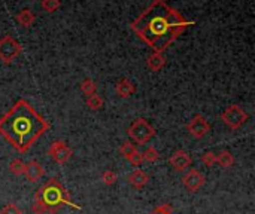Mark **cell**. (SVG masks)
<instances>
[{
  "label": "cell",
  "mask_w": 255,
  "mask_h": 214,
  "mask_svg": "<svg viewBox=\"0 0 255 214\" xmlns=\"http://www.w3.org/2000/svg\"><path fill=\"white\" fill-rule=\"evenodd\" d=\"M64 206H69L73 210H81L79 206L72 203L67 189L57 179H49L43 186H40V189L36 191L31 212L34 214L57 213Z\"/></svg>",
  "instance_id": "3"
},
{
  "label": "cell",
  "mask_w": 255,
  "mask_h": 214,
  "mask_svg": "<svg viewBox=\"0 0 255 214\" xmlns=\"http://www.w3.org/2000/svg\"><path fill=\"white\" fill-rule=\"evenodd\" d=\"M127 134H128V137H130L136 144L143 146V144H146L152 137H155V128H154L148 121H145L143 118H137V119L133 121L131 125L128 127Z\"/></svg>",
  "instance_id": "4"
},
{
  "label": "cell",
  "mask_w": 255,
  "mask_h": 214,
  "mask_svg": "<svg viewBox=\"0 0 255 214\" xmlns=\"http://www.w3.org/2000/svg\"><path fill=\"white\" fill-rule=\"evenodd\" d=\"M149 214H173V209H172L170 204L166 203V204H161V206L155 207Z\"/></svg>",
  "instance_id": "26"
},
{
  "label": "cell",
  "mask_w": 255,
  "mask_h": 214,
  "mask_svg": "<svg viewBox=\"0 0 255 214\" xmlns=\"http://www.w3.org/2000/svg\"><path fill=\"white\" fill-rule=\"evenodd\" d=\"M142 158L146 162H157L160 159V153H158V150L155 147L151 146V147H148V149H145L142 152Z\"/></svg>",
  "instance_id": "22"
},
{
  "label": "cell",
  "mask_w": 255,
  "mask_h": 214,
  "mask_svg": "<svg viewBox=\"0 0 255 214\" xmlns=\"http://www.w3.org/2000/svg\"><path fill=\"white\" fill-rule=\"evenodd\" d=\"M48 155H49L57 164L64 165V164H67V162L70 161L73 152H72V149H70L64 142L55 140V142L51 143V146H49V149H48Z\"/></svg>",
  "instance_id": "8"
},
{
  "label": "cell",
  "mask_w": 255,
  "mask_h": 214,
  "mask_svg": "<svg viewBox=\"0 0 255 214\" xmlns=\"http://www.w3.org/2000/svg\"><path fill=\"white\" fill-rule=\"evenodd\" d=\"M0 214H24V213H22V210H21L16 204L9 203V204H6V206L0 210Z\"/></svg>",
  "instance_id": "25"
},
{
  "label": "cell",
  "mask_w": 255,
  "mask_h": 214,
  "mask_svg": "<svg viewBox=\"0 0 255 214\" xmlns=\"http://www.w3.org/2000/svg\"><path fill=\"white\" fill-rule=\"evenodd\" d=\"M190 25H193V22L184 18L164 0H152L130 27L154 52L164 54V51H167Z\"/></svg>",
  "instance_id": "1"
},
{
  "label": "cell",
  "mask_w": 255,
  "mask_h": 214,
  "mask_svg": "<svg viewBox=\"0 0 255 214\" xmlns=\"http://www.w3.org/2000/svg\"><path fill=\"white\" fill-rule=\"evenodd\" d=\"M22 52V46L19 42H16L12 36L6 34L0 39V61L6 66L12 64L19 54Z\"/></svg>",
  "instance_id": "6"
},
{
  "label": "cell",
  "mask_w": 255,
  "mask_h": 214,
  "mask_svg": "<svg viewBox=\"0 0 255 214\" xmlns=\"http://www.w3.org/2000/svg\"><path fill=\"white\" fill-rule=\"evenodd\" d=\"M115 91H117V95L120 98H130L136 92V86L128 77H123L117 82Z\"/></svg>",
  "instance_id": "12"
},
{
  "label": "cell",
  "mask_w": 255,
  "mask_h": 214,
  "mask_svg": "<svg viewBox=\"0 0 255 214\" xmlns=\"http://www.w3.org/2000/svg\"><path fill=\"white\" fill-rule=\"evenodd\" d=\"M191 162H193V159H191V156H190L185 150H176V152L169 158V165H170L175 171H178V173H182V171H185L188 167H191Z\"/></svg>",
  "instance_id": "10"
},
{
  "label": "cell",
  "mask_w": 255,
  "mask_h": 214,
  "mask_svg": "<svg viewBox=\"0 0 255 214\" xmlns=\"http://www.w3.org/2000/svg\"><path fill=\"white\" fill-rule=\"evenodd\" d=\"M248 119H250V115L239 104H230L221 113V121L230 130H239V128H242L247 124Z\"/></svg>",
  "instance_id": "5"
},
{
  "label": "cell",
  "mask_w": 255,
  "mask_h": 214,
  "mask_svg": "<svg viewBox=\"0 0 255 214\" xmlns=\"http://www.w3.org/2000/svg\"><path fill=\"white\" fill-rule=\"evenodd\" d=\"M105 106V100L99 95V94H93L90 97H87V107L93 112L102 110Z\"/></svg>",
  "instance_id": "17"
},
{
  "label": "cell",
  "mask_w": 255,
  "mask_h": 214,
  "mask_svg": "<svg viewBox=\"0 0 255 214\" xmlns=\"http://www.w3.org/2000/svg\"><path fill=\"white\" fill-rule=\"evenodd\" d=\"M205 183H206V179H205V176L199 171V170H190L185 176H184V179H182V185L185 186V189L190 192V194H196V192H199L203 186H205Z\"/></svg>",
  "instance_id": "9"
},
{
  "label": "cell",
  "mask_w": 255,
  "mask_h": 214,
  "mask_svg": "<svg viewBox=\"0 0 255 214\" xmlns=\"http://www.w3.org/2000/svg\"><path fill=\"white\" fill-rule=\"evenodd\" d=\"M187 131L190 133V136L193 139H203L209 134L211 131V124L206 121V118L203 115H196L191 118V121L187 124Z\"/></svg>",
  "instance_id": "7"
},
{
  "label": "cell",
  "mask_w": 255,
  "mask_h": 214,
  "mask_svg": "<svg viewBox=\"0 0 255 214\" xmlns=\"http://www.w3.org/2000/svg\"><path fill=\"white\" fill-rule=\"evenodd\" d=\"M146 66L151 71H160L166 66V57L163 52H152L146 58Z\"/></svg>",
  "instance_id": "14"
},
{
  "label": "cell",
  "mask_w": 255,
  "mask_h": 214,
  "mask_svg": "<svg viewBox=\"0 0 255 214\" xmlns=\"http://www.w3.org/2000/svg\"><path fill=\"white\" fill-rule=\"evenodd\" d=\"M15 19H16V22H18L22 28H30V27L34 24V21H36V15H34V12H33L31 9H21V10L16 13Z\"/></svg>",
  "instance_id": "15"
},
{
  "label": "cell",
  "mask_w": 255,
  "mask_h": 214,
  "mask_svg": "<svg viewBox=\"0 0 255 214\" xmlns=\"http://www.w3.org/2000/svg\"><path fill=\"white\" fill-rule=\"evenodd\" d=\"M202 162H203L205 167L212 168V167L217 164V155H215L214 152H205V153L202 155Z\"/></svg>",
  "instance_id": "24"
},
{
  "label": "cell",
  "mask_w": 255,
  "mask_h": 214,
  "mask_svg": "<svg viewBox=\"0 0 255 214\" xmlns=\"http://www.w3.org/2000/svg\"><path fill=\"white\" fill-rule=\"evenodd\" d=\"M127 180H128V183L134 189H142V188H145L149 183V176L145 171H142V170H134V171H131L128 174Z\"/></svg>",
  "instance_id": "13"
},
{
  "label": "cell",
  "mask_w": 255,
  "mask_h": 214,
  "mask_svg": "<svg viewBox=\"0 0 255 214\" xmlns=\"http://www.w3.org/2000/svg\"><path fill=\"white\" fill-rule=\"evenodd\" d=\"M217 164H220L221 168L224 170H229L235 165V156L232 155V152L229 150H221L218 155H217Z\"/></svg>",
  "instance_id": "16"
},
{
  "label": "cell",
  "mask_w": 255,
  "mask_h": 214,
  "mask_svg": "<svg viewBox=\"0 0 255 214\" xmlns=\"http://www.w3.org/2000/svg\"><path fill=\"white\" fill-rule=\"evenodd\" d=\"M137 152V149H136V146L133 144V143H128V142H124L123 144H121V147H120V155L123 156V158H126L127 161L131 158V155H134Z\"/></svg>",
  "instance_id": "20"
},
{
  "label": "cell",
  "mask_w": 255,
  "mask_h": 214,
  "mask_svg": "<svg viewBox=\"0 0 255 214\" xmlns=\"http://www.w3.org/2000/svg\"><path fill=\"white\" fill-rule=\"evenodd\" d=\"M24 170H25V162L19 158H15L9 162V171L13 174V176H22L24 174Z\"/></svg>",
  "instance_id": "19"
},
{
  "label": "cell",
  "mask_w": 255,
  "mask_h": 214,
  "mask_svg": "<svg viewBox=\"0 0 255 214\" xmlns=\"http://www.w3.org/2000/svg\"><path fill=\"white\" fill-rule=\"evenodd\" d=\"M40 6L45 12L48 13H54L61 7V0H42Z\"/></svg>",
  "instance_id": "21"
},
{
  "label": "cell",
  "mask_w": 255,
  "mask_h": 214,
  "mask_svg": "<svg viewBox=\"0 0 255 214\" xmlns=\"http://www.w3.org/2000/svg\"><path fill=\"white\" fill-rule=\"evenodd\" d=\"M128 162L133 165V167H140L143 164V158H142V152H136L134 155H131V158L128 159Z\"/></svg>",
  "instance_id": "27"
},
{
  "label": "cell",
  "mask_w": 255,
  "mask_h": 214,
  "mask_svg": "<svg viewBox=\"0 0 255 214\" xmlns=\"http://www.w3.org/2000/svg\"><path fill=\"white\" fill-rule=\"evenodd\" d=\"M45 174L43 167L37 162V161H30L28 164H25V170H24V177L27 182L30 183H37Z\"/></svg>",
  "instance_id": "11"
},
{
  "label": "cell",
  "mask_w": 255,
  "mask_h": 214,
  "mask_svg": "<svg viewBox=\"0 0 255 214\" xmlns=\"http://www.w3.org/2000/svg\"><path fill=\"white\" fill-rule=\"evenodd\" d=\"M48 130V121L22 98L0 118V136L19 153L30 150Z\"/></svg>",
  "instance_id": "2"
},
{
  "label": "cell",
  "mask_w": 255,
  "mask_h": 214,
  "mask_svg": "<svg viewBox=\"0 0 255 214\" xmlns=\"http://www.w3.org/2000/svg\"><path fill=\"white\" fill-rule=\"evenodd\" d=\"M79 88H81V92H82L84 95H87V97H90V95L96 94V91H97V85H96V82H94L93 79H90V77L84 79V80L81 82Z\"/></svg>",
  "instance_id": "18"
},
{
  "label": "cell",
  "mask_w": 255,
  "mask_h": 214,
  "mask_svg": "<svg viewBox=\"0 0 255 214\" xmlns=\"http://www.w3.org/2000/svg\"><path fill=\"white\" fill-rule=\"evenodd\" d=\"M117 180H118V174H117L115 171H112V170H108V171H105V173L102 174V182H103L106 186L115 185Z\"/></svg>",
  "instance_id": "23"
}]
</instances>
